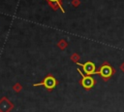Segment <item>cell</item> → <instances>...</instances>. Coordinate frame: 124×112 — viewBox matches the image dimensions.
Here are the masks:
<instances>
[{
  "instance_id": "obj_1",
  "label": "cell",
  "mask_w": 124,
  "mask_h": 112,
  "mask_svg": "<svg viewBox=\"0 0 124 112\" xmlns=\"http://www.w3.org/2000/svg\"><path fill=\"white\" fill-rule=\"evenodd\" d=\"M114 72L115 70L113 67H111V65H109L108 62H104L96 73H98V75L101 76L105 81H108L114 74Z\"/></svg>"
},
{
  "instance_id": "obj_2",
  "label": "cell",
  "mask_w": 124,
  "mask_h": 112,
  "mask_svg": "<svg viewBox=\"0 0 124 112\" xmlns=\"http://www.w3.org/2000/svg\"><path fill=\"white\" fill-rule=\"evenodd\" d=\"M57 85H58V81H57L51 74H48L46 77H45L42 82L34 84L35 87H37V86H43V87H45V88H46L47 91H49V92L52 91Z\"/></svg>"
},
{
  "instance_id": "obj_3",
  "label": "cell",
  "mask_w": 124,
  "mask_h": 112,
  "mask_svg": "<svg viewBox=\"0 0 124 112\" xmlns=\"http://www.w3.org/2000/svg\"><path fill=\"white\" fill-rule=\"evenodd\" d=\"M78 71L79 72V74L81 75V80H80V85L85 89V90H90L96 83L95 79L93 77H91L90 75H83L81 73V71L78 68Z\"/></svg>"
},
{
  "instance_id": "obj_4",
  "label": "cell",
  "mask_w": 124,
  "mask_h": 112,
  "mask_svg": "<svg viewBox=\"0 0 124 112\" xmlns=\"http://www.w3.org/2000/svg\"><path fill=\"white\" fill-rule=\"evenodd\" d=\"M14 108V104L7 98L2 97L0 99V112H10Z\"/></svg>"
},
{
  "instance_id": "obj_5",
  "label": "cell",
  "mask_w": 124,
  "mask_h": 112,
  "mask_svg": "<svg viewBox=\"0 0 124 112\" xmlns=\"http://www.w3.org/2000/svg\"><path fill=\"white\" fill-rule=\"evenodd\" d=\"M78 65H80L83 69V71L85 72L86 75H93L94 73H96V67L95 64L91 61H87L85 63H78Z\"/></svg>"
},
{
  "instance_id": "obj_6",
  "label": "cell",
  "mask_w": 124,
  "mask_h": 112,
  "mask_svg": "<svg viewBox=\"0 0 124 112\" xmlns=\"http://www.w3.org/2000/svg\"><path fill=\"white\" fill-rule=\"evenodd\" d=\"M14 90H15L16 92H20V90H21V86H20L19 84H16V85L14 86Z\"/></svg>"
},
{
  "instance_id": "obj_7",
  "label": "cell",
  "mask_w": 124,
  "mask_h": 112,
  "mask_svg": "<svg viewBox=\"0 0 124 112\" xmlns=\"http://www.w3.org/2000/svg\"><path fill=\"white\" fill-rule=\"evenodd\" d=\"M78 58H79V56H78L77 54H75V55L72 56V59H73L74 61H76V62H77V59H78Z\"/></svg>"
},
{
  "instance_id": "obj_8",
  "label": "cell",
  "mask_w": 124,
  "mask_h": 112,
  "mask_svg": "<svg viewBox=\"0 0 124 112\" xmlns=\"http://www.w3.org/2000/svg\"><path fill=\"white\" fill-rule=\"evenodd\" d=\"M59 46H60L62 49H64V48H65V46H66V44H65V42H64V41H60Z\"/></svg>"
},
{
  "instance_id": "obj_9",
  "label": "cell",
  "mask_w": 124,
  "mask_h": 112,
  "mask_svg": "<svg viewBox=\"0 0 124 112\" xmlns=\"http://www.w3.org/2000/svg\"><path fill=\"white\" fill-rule=\"evenodd\" d=\"M120 69H121V70H122V71L124 72V62H123V63L121 64V66H120Z\"/></svg>"
},
{
  "instance_id": "obj_10",
  "label": "cell",
  "mask_w": 124,
  "mask_h": 112,
  "mask_svg": "<svg viewBox=\"0 0 124 112\" xmlns=\"http://www.w3.org/2000/svg\"><path fill=\"white\" fill-rule=\"evenodd\" d=\"M48 1H49V2H54V3H55V2H57L58 0H48Z\"/></svg>"
}]
</instances>
